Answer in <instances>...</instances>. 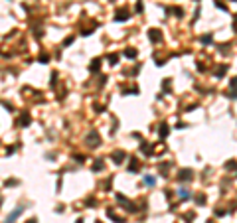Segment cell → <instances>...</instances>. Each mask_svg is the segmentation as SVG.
Wrapping results in <instances>:
<instances>
[{
	"instance_id": "6da1fadb",
	"label": "cell",
	"mask_w": 237,
	"mask_h": 223,
	"mask_svg": "<svg viewBox=\"0 0 237 223\" xmlns=\"http://www.w3.org/2000/svg\"><path fill=\"white\" fill-rule=\"evenodd\" d=\"M85 142L91 146V148H97V146L101 144V140H99V134H97V130H89L87 132V138H85Z\"/></svg>"
},
{
	"instance_id": "3957f363",
	"label": "cell",
	"mask_w": 237,
	"mask_h": 223,
	"mask_svg": "<svg viewBox=\"0 0 237 223\" xmlns=\"http://www.w3.org/2000/svg\"><path fill=\"white\" fill-rule=\"evenodd\" d=\"M229 97H231V99H237V77L235 79H231V81H229Z\"/></svg>"
},
{
	"instance_id": "30bf717a",
	"label": "cell",
	"mask_w": 237,
	"mask_h": 223,
	"mask_svg": "<svg viewBox=\"0 0 237 223\" xmlns=\"http://www.w3.org/2000/svg\"><path fill=\"white\" fill-rule=\"evenodd\" d=\"M107 215H109L111 219H115L117 223H123V217H119V215H117V213H115L113 209H107Z\"/></svg>"
},
{
	"instance_id": "7c38bea8",
	"label": "cell",
	"mask_w": 237,
	"mask_h": 223,
	"mask_svg": "<svg viewBox=\"0 0 237 223\" xmlns=\"http://www.w3.org/2000/svg\"><path fill=\"white\" fill-rule=\"evenodd\" d=\"M20 124H22V126H28V124H30V115H22V117H20Z\"/></svg>"
},
{
	"instance_id": "7402d4cb",
	"label": "cell",
	"mask_w": 237,
	"mask_h": 223,
	"mask_svg": "<svg viewBox=\"0 0 237 223\" xmlns=\"http://www.w3.org/2000/svg\"><path fill=\"white\" fill-rule=\"evenodd\" d=\"M202 42H203V44H207V42H212V36H203V38H202Z\"/></svg>"
},
{
	"instance_id": "e0dca14e",
	"label": "cell",
	"mask_w": 237,
	"mask_h": 223,
	"mask_svg": "<svg viewBox=\"0 0 237 223\" xmlns=\"http://www.w3.org/2000/svg\"><path fill=\"white\" fill-rule=\"evenodd\" d=\"M144 184H148V186H154V178H152V176H146V178H144Z\"/></svg>"
},
{
	"instance_id": "8992f818",
	"label": "cell",
	"mask_w": 237,
	"mask_h": 223,
	"mask_svg": "<svg viewBox=\"0 0 237 223\" xmlns=\"http://www.w3.org/2000/svg\"><path fill=\"white\" fill-rule=\"evenodd\" d=\"M22 211H24V207H16V209H14V211H12L10 215H8V217H6V223H12V221H14V219H16V217H18V215H20Z\"/></svg>"
},
{
	"instance_id": "9a60e30c",
	"label": "cell",
	"mask_w": 237,
	"mask_h": 223,
	"mask_svg": "<svg viewBox=\"0 0 237 223\" xmlns=\"http://www.w3.org/2000/svg\"><path fill=\"white\" fill-rule=\"evenodd\" d=\"M225 69H227L225 65H221V67H219V69H217V71H215V75H217V77H223V73H225Z\"/></svg>"
},
{
	"instance_id": "d6986e66",
	"label": "cell",
	"mask_w": 237,
	"mask_h": 223,
	"mask_svg": "<svg viewBox=\"0 0 237 223\" xmlns=\"http://www.w3.org/2000/svg\"><path fill=\"white\" fill-rule=\"evenodd\" d=\"M140 148H142V152H144V154H150V152H152V148H148L146 144H142Z\"/></svg>"
},
{
	"instance_id": "ffe728a7",
	"label": "cell",
	"mask_w": 237,
	"mask_h": 223,
	"mask_svg": "<svg viewBox=\"0 0 237 223\" xmlns=\"http://www.w3.org/2000/svg\"><path fill=\"white\" fill-rule=\"evenodd\" d=\"M128 170H131V172H135V170H138V162H133V164L128 166Z\"/></svg>"
},
{
	"instance_id": "ac0fdd59",
	"label": "cell",
	"mask_w": 237,
	"mask_h": 223,
	"mask_svg": "<svg viewBox=\"0 0 237 223\" xmlns=\"http://www.w3.org/2000/svg\"><path fill=\"white\" fill-rule=\"evenodd\" d=\"M225 168H227V170H237V164H235V162H227Z\"/></svg>"
},
{
	"instance_id": "2e32d148",
	"label": "cell",
	"mask_w": 237,
	"mask_h": 223,
	"mask_svg": "<svg viewBox=\"0 0 237 223\" xmlns=\"http://www.w3.org/2000/svg\"><path fill=\"white\" fill-rule=\"evenodd\" d=\"M180 198H182V200H188V198H190L188 190H180Z\"/></svg>"
},
{
	"instance_id": "9c48e42d",
	"label": "cell",
	"mask_w": 237,
	"mask_h": 223,
	"mask_svg": "<svg viewBox=\"0 0 237 223\" xmlns=\"http://www.w3.org/2000/svg\"><path fill=\"white\" fill-rule=\"evenodd\" d=\"M99 170H103V158H97L93 162V172H99Z\"/></svg>"
},
{
	"instance_id": "7a4b0ae2",
	"label": "cell",
	"mask_w": 237,
	"mask_h": 223,
	"mask_svg": "<svg viewBox=\"0 0 237 223\" xmlns=\"http://www.w3.org/2000/svg\"><path fill=\"white\" fill-rule=\"evenodd\" d=\"M115 20H117V22H124V20H128V10H126V8L117 10V14H115Z\"/></svg>"
},
{
	"instance_id": "603a6c76",
	"label": "cell",
	"mask_w": 237,
	"mask_h": 223,
	"mask_svg": "<svg viewBox=\"0 0 237 223\" xmlns=\"http://www.w3.org/2000/svg\"><path fill=\"white\" fill-rule=\"evenodd\" d=\"M26 223H38V221H36L34 217H32V219H28V221H26Z\"/></svg>"
},
{
	"instance_id": "ba28073f",
	"label": "cell",
	"mask_w": 237,
	"mask_h": 223,
	"mask_svg": "<svg viewBox=\"0 0 237 223\" xmlns=\"http://www.w3.org/2000/svg\"><path fill=\"white\" fill-rule=\"evenodd\" d=\"M178 178H180V180H186V182H188V180H192V170H182Z\"/></svg>"
},
{
	"instance_id": "5bb4252c",
	"label": "cell",
	"mask_w": 237,
	"mask_h": 223,
	"mask_svg": "<svg viewBox=\"0 0 237 223\" xmlns=\"http://www.w3.org/2000/svg\"><path fill=\"white\" fill-rule=\"evenodd\" d=\"M117 61H119V56H117V54H111V56H109V63H111V65H115Z\"/></svg>"
},
{
	"instance_id": "5b68a950",
	"label": "cell",
	"mask_w": 237,
	"mask_h": 223,
	"mask_svg": "<svg viewBox=\"0 0 237 223\" xmlns=\"http://www.w3.org/2000/svg\"><path fill=\"white\" fill-rule=\"evenodd\" d=\"M123 160H124V152L123 150H115L113 152V162L115 164H123Z\"/></svg>"
},
{
	"instance_id": "52a82bcc",
	"label": "cell",
	"mask_w": 237,
	"mask_h": 223,
	"mask_svg": "<svg viewBox=\"0 0 237 223\" xmlns=\"http://www.w3.org/2000/svg\"><path fill=\"white\" fill-rule=\"evenodd\" d=\"M124 56L128 57V59H135V57L138 56V54H136V49H135V47H126V49H124Z\"/></svg>"
},
{
	"instance_id": "44dd1931",
	"label": "cell",
	"mask_w": 237,
	"mask_h": 223,
	"mask_svg": "<svg viewBox=\"0 0 237 223\" xmlns=\"http://www.w3.org/2000/svg\"><path fill=\"white\" fill-rule=\"evenodd\" d=\"M47 59H49V57H47V54H42V56H40V61H42V63H45Z\"/></svg>"
},
{
	"instance_id": "4fadbf2b",
	"label": "cell",
	"mask_w": 237,
	"mask_h": 223,
	"mask_svg": "<svg viewBox=\"0 0 237 223\" xmlns=\"http://www.w3.org/2000/svg\"><path fill=\"white\" fill-rule=\"evenodd\" d=\"M166 134H168V124H160V136L164 138Z\"/></svg>"
},
{
	"instance_id": "cb8c5ba5",
	"label": "cell",
	"mask_w": 237,
	"mask_h": 223,
	"mask_svg": "<svg viewBox=\"0 0 237 223\" xmlns=\"http://www.w3.org/2000/svg\"><path fill=\"white\" fill-rule=\"evenodd\" d=\"M77 223H83V219H77Z\"/></svg>"
},
{
	"instance_id": "8fae6325",
	"label": "cell",
	"mask_w": 237,
	"mask_h": 223,
	"mask_svg": "<svg viewBox=\"0 0 237 223\" xmlns=\"http://www.w3.org/2000/svg\"><path fill=\"white\" fill-rule=\"evenodd\" d=\"M99 65H101V59H99V57H95V59L91 61L89 69H91V71H97V69H99Z\"/></svg>"
},
{
	"instance_id": "277c9868",
	"label": "cell",
	"mask_w": 237,
	"mask_h": 223,
	"mask_svg": "<svg viewBox=\"0 0 237 223\" xmlns=\"http://www.w3.org/2000/svg\"><path fill=\"white\" fill-rule=\"evenodd\" d=\"M148 38H150L154 44H158V42L162 40V36H160V30H148Z\"/></svg>"
}]
</instances>
